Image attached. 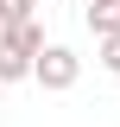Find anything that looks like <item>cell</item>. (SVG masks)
<instances>
[{
    "instance_id": "6da1fadb",
    "label": "cell",
    "mask_w": 120,
    "mask_h": 127,
    "mask_svg": "<svg viewBox=\"0 0 120 127\" xmlns=\"http://www.w3.org/2000/svg\"><path fill=\"white\" fill-rule=\"evenodd\" d=\"M76 76H82V57H76L70 45H44L38 57H32V83H38V89H51V95L76 89Z\"/></svg>"
},
{
    "instance_id": "7a4b0ae2",
    "label": "cell",
    "mask_w": 120,
    "mask_h": 127,
    "mask_svg": "<svg viewBox=\"0 0 120 127\" xmlns=\"http://www.w3.org/2000/svg\"><path fill=\"white\" fill-rule=\"evenodd\" d=\"M82 26H89L95 45H101V38H114V32H120V6H114V0H89V6H82Z\"/></svg>"
},
{
    "instance_id": "3957f363",
    "label": "cell",
    "mask_w": 120,
    "mask_h": 127,
    "mask_svg": "<svg viewBox=\"0 0 120 127\" xmlns=\"http://www.w3.org/2000/svg\"><path fill=\"white\" fill-rule=\"evenodd\" d=\"M0 38H6V45H13L19 57H25V64L38 57V51H44V26H38V19H25V26H6Z\"/></svg>"
},
{
    "instance_id": "277c9868",
    "label": "cell",
    "mask_w": 120,
    "mask_h": 127,
    "mask_svg": "<svg viewBox=\"0 0 120 127\" xmlns=\"http://www.w3.org/2000/svg\"><path fill=\"white\" fill-rule=\"evenodd\" d=\"M6 83H32V64L19 57V51L6 45V38H0V89H6Z\"/></svg>"
},
{
    "instance_id": "5b68a950",
    "label": "cell",
    "mask_w": 120,
    "mask_h": 127,
    "mask_svg": "<svg viewBox=\"0 0 120 127\" xmlns=\"http://www.w3.org/2000/svg\"><path fill=\"white\" fill-rule=\"evenodd\" d=\"M25 19H38V0H0V32L6 26H25Z\"/></svg>"
},
{
    "instance_id": "8992f818",
    "label": "cell",
    "mask_w": 120,
    "mask_h": 127,
    "mask_svg": "<svg viewBox=\"0 0 120 127\" xmlns=\"http://www.w3.org/2000/svg\"><path fill=\"white\" fill-rule=\"evenodd\" d=\"M101 70H114V76H120V32H114V38H101Z\"/></svg>"
},
{
    "instance_id": "52a82bcc",
    "label": "cell",
    "mask_w": 120,
    "mask_h": 127,
    "mask_svg": "<svg viewBox=\"0 0 120 127\" xmlns=\"http://www.w3.org/2000/svg\"><path fill=\"white\" fill-rule=\"evenodd\" d=\"M0 108H6V89H0Z\"/></svg>"
},
{
    "instance_id": "ba28073f",
    "label": "cell",
    "mask_w": 120,
    "mask_h": 127,
    "mask_svg": "<svg viewBox=\"0 0 120 127\" xmlns=\"http://www.w3.org/2000/svg\"><path fill=\"white\" fill-rule=\"evenodd\" d=\"M38 6H44V0H38Z\"/></svg>"
},
{
    "instance_id": "9c48e42d",
    "label": "cell",
    "mask_w": 120,
    "mask_h": 127,
    "mask_svg": "<svg viewBox=\"0 0 120 127\" xmlns=\"http://www.w3.org/2000/svg\"><path fill=\"white\" fill-rule=\"evenodd\" d=\"M114 6H120V0H114Z\"/></svg>"
}]
</instances>
